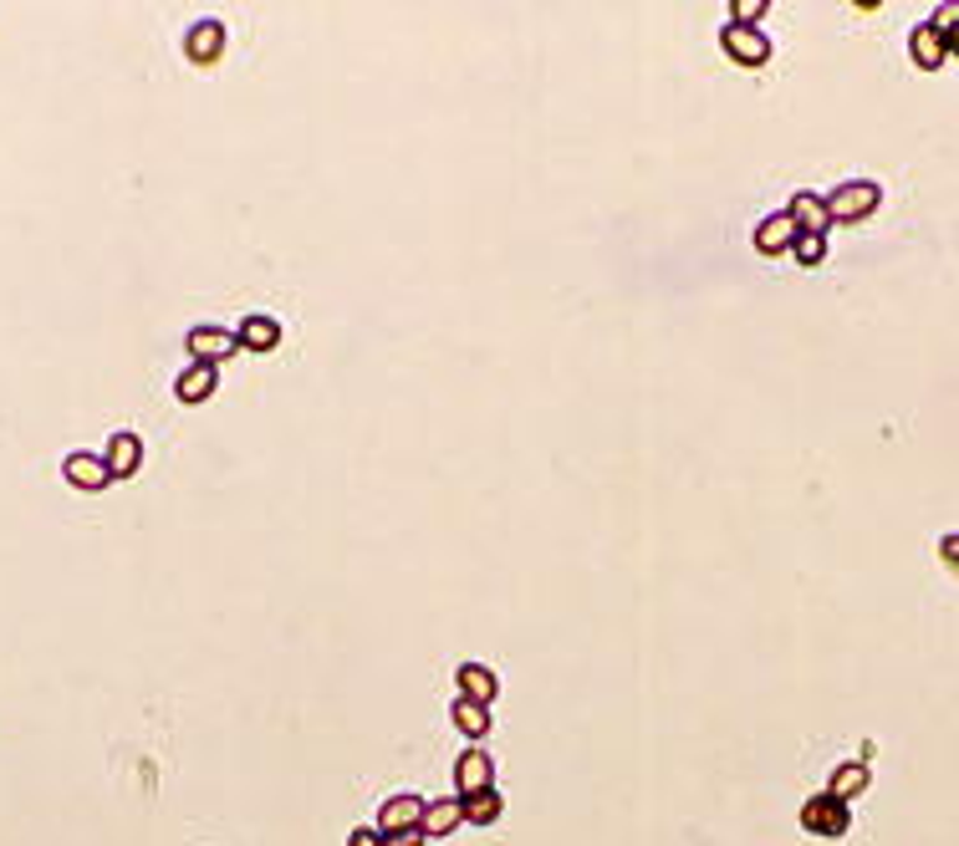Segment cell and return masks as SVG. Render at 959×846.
<instances>
[{
	"label": "cell",
	"instance_id": "cell-14",
	"mask_svg": "<svg viewBox=\"0 0 959 846\" xmlns=\"http://www.w3.org/2000/svg\"><path fill=\"white\" fill-rule=\"evenodd\" d=\"M235 337H240L245 352H276L281 347V321L266 317V311H251V317L235 327Z\"/></svg>",
	"mask_w": 959,
	"mask_h": 846
},
{
	"label": "cell",
	"instance_id": "cell-20",
	"mask_svg": "<svg viewBox=\"0 0 959 846\" xmlns=\"http://www.w3.org/2000/svg\"><path fill=\"white\" fill-rule=\"evenodd\" d=\"M791 255H797L801 265H822L826 261V235H797Z\"/></svg>",
	"mask_w": 959,
	"mask_h": 846
},
{
	"label": "cell",
	"instance_id": "cell-10",
	"mask_svg": "<svg viewBox=\"0 0 959 846\" xmlns=\"http://www.w3.org/2000/svg\"><path fill=\"white\" fill-rule=\"evenodd\" d=\"M107 475L113 479H128V475H138V464H144V438L138 434H128V429H118V434L107 438Z\"/></svg>",
	"mask_w": 959,
	"mask_h": 846
},
{
	"label": "cell",
	"instance_id": "cell-13",
	"mask_svg": "<svg viewBox=\"0 0 959 846\" xmlns=\"http://www.w3.org/2000/svg\"><path fill=\"white\" fill-rule=\"evenodd\" d=\"M787 210H791V220H797L801 235H826V225H832V214H826V199L812 194V189H797Z\"/></svg>",
	"mask_w": 959,
	"mask_h": 846
},
{
	"label": "cell",
	"instance_id": "cell-1",
	"mask_svg": "<svg viewBox=\"0 0 959 846\" xmlns=\"http://www.w3.org/2000/svg\"><path fill=\"white\" fill-rule=\"evenodd\" d=\"M801 832L837 842V836L853 832V811H847V801H837L832 791H822V795H812V801H801Z\"/></svg>",
	"mask_w": 959,
	"mask_h": 846
},
{
	"label": "cell",
	"instance_id": "cell-2",
	"mask_svg": "<svg viewBox=\"0 0 959 846\" xmlns=\"http://www.w3.org/2000/svg\"><path fill=\"white\" fill-rule=\"evenodd\" d=\"M826 199V214H832V225L837 220H867V214L883 204V189L873 184V179H847V184H837Z\"/></svg>",
	"mask_w": 959,
	"mask_h": 846
},
{
	"label": "cell",
	"instance_id": "cell-25",
	"mask_svg": "<svg viewBox=\"0 0 959 846\" xmlns=\"http://www.w3.org/2000/svg\"><path fill=\"white\" fill-rule=\"evenodd\" d=\"M939 556H945V567L959 571V530H949L945 541H939Z\"/></svg>",
	"mask_w": 959,
	"mask_h": 846
},
{
	"label": "cell",
	"instance_id": "cell-21",
	"mask_svg": "<svg viewBox=\"0 0 959 846\" xmlns=\"http://www.w3.org/2000/svg\"><path fill=\"white\" fill-rule=\"evenodd\" d=\"M929 27L939 31V36H945V41L955 36V31H959V0H945V6H939V11L929 15Z\"/></svg>",
	"mask_w": 959,
	"mask_h": 846
},
{
	"label": "cell",
	"instance_id": "cell-12",
	"mask_svg": "<svg viewBox=\"0 0 959 846\" xmlns=\"http://www.w3.org/2000/svg\"><path fill=\"white\" fill-rule=\"evenodd\" d=\"M454 684H460V699H475V704H491L495 694H500V678L475 658H465L460 668H454Z\"/></svg>",
	"mask_w": 959,
	"mask_h": 846
},
{
	"label": "cell",
	"instance_id": "cell-22",
	"mask_svg": "<svg viewBox=\"0 0 959 846\" xmlns=\"http://www.w3.org/2000/svg\"><path fill=\"white\" fill-rule=\"evenodd\" d=\"M760 15H766V0H735V27H760Z\"/></svg>",
	"mask_w": 959,
	"mask_h": 846
},
{
	"label": "cell",
	"instance_id": "cell-26",
	"mask_svg": "<svg viewBox=\"0 0 959 846\" xmlns=\"http://www.w3.org/2000/svg\"><path fill=\"white\" fill-rule=\"evenodd\" d=\"M949 56H959V31H955V36H949Z\"/></svg>",
	"mask_w": 959,
	"mask_h": 846
},
{
	"label": "cell",
	"instance_id": "cell-24",
	"mask_svg": "<svg viewBox=\"0 0 959 846\" xmlns=\"http://www.w3.org/2000/svg\"><path fill=\"white\" fill-rule=\"evenodd\" d=\"M347 846H383V832L378 826H358V832L347 836Z\"/></svg>",
	"mask_w": 959,
	"mask_h": 846
},
{
	"label": "cell",
	"instance_id": "cell-4",
	"mask_svg": "<svg viewBox=\"0 0 959 846\" xmlns=\"http://www.w3.org/2000/svg\"><path fill=\"white\" fill-rule=\"evenodd\" d=\"M719 46L730 52V62H740V66H766L771 62V36L760 27H725L719 31Z\"/></svg>",
	"mask_w": 959,
	"mask_h": 846
},
{
	"label": "cell",
	"instance_id": "cell-8",
	"mask_svg": "<svg viewBox=\"0 0 959 846\" xmlns=\"http://www.w3.org/2000/svg\"><path fill=\"white\" fill-rule=\"evenodd\" d=\"M424 795H413V791H403V795H388L383 806H378V832H409V826H424Z\"/></svg>",
	"mask_w": 959,
	"mask_h": 846
},
{
	"label": "cell",
	"instance_id": "cell-6",
	"mask_svg": "<svg viewBox=\"0 0 959 846\" xmlns=\"http://www.w3.org/2000/svg\"><path fill=\"white\" fill-rule=\"evenodd\" d=\"M495 785V760L479 744H470V750H460V760H454V795H475V791H491Z\"/></svg>",
	"mask_w": 959,
	"mask_h": 846
},
{
	"label": "cell",
	"instance_id": "cell-23",
	"mask_svg": "<svg viewBox=\"0 0 959 846\" xmlns=\"http://www.w3.org/2000/svg\"><path fill=\"white\" fill-rule=\"evenodd\" d=\"M429 836H424V826H409V832H388L383 836V846H424Z\"/></svg>",
	"mask_w": 959,
	"mask_h": 846
},
{
	"label": "cell",
	"instance_id": "cell-5",
	"mask_svg": "<svg viewBox=\"0 0 959 846\" xmlns=\"http://www.w3.org/2000/svg\"><path fill=\"white\" fill-rule=\"evenodd\" d=\"M62 479H67L72 489H82V495H97V489L113 485V475H107V459L93 450H72L67 459H62Z\"/></svg>",
	"mask_w": 959,
	"mask_h": 846
},
{
	"label": "cell",
	"instance_id": "cell-18",
	"mask_svg": "<svg viewBox=\"0 0 959 846\" xmlns=\"http://www.w3.org/2000/svg\"><path fill=\"white\" fill-rule=\"evenodd\" d=\"M460 806H465V821H470V826H495V821H500V811H506V795L491 785V791L460 795Z\"/></svg>",
	"mask_w": 959,
	"mask_h": 846
},
{
	"label": "cell",
	"instance_id": "cell-17",
	"mask_svg": "<svg viewBox=\"0 0 959 846\" xmlns=\"http://www.w3.org/2000/svg\"><path fill=\"white\" fill-rule=\"evenodd\" d=\"M450 719L465 740H485L491 734V704H475V699H454L450 704Z\"/></svg>",
	"mask_w": 959,
	"mask_h": 846
},
{
	"label": "cell",
	"instance_id": "cell-19",
	"mask_svg": "<svg viewBox=\"0 0 959 846\" xmlns=\"http://www.w3.org/2000/svg\"><path fill=\"white\" fill-rule=\"evenodd\" d=\"M867 785H873V775H867L863 760H847V765L832 770V781H826V791L837 795V801H853V795H863Z\"/></svg>",
	"mask_w": 959,
	"mask_h": 846
},
{
	"label": "cell",
	"instance_id": "cell-16",
	"mask_svg": "<svg viewBox=\"0 0 959 846\" xmlns=\"http://www.w3.org/2000/svg\"><path fill=\"white\" fill-rule=\"evenodd\" d=\"M465 826V806L460 795H444V801H429L424 806V836H450Z\"/></svg>",
	"mask_w": 959,
	"mask_h": 846
},
{
	"label": "cell",
	"instance_id": "cell-11",
	"mask_svg": "<svg viewBox=\"0 0 959 846\" xmlns=\"http://www.w3.org/2000/svg\"><path fill=\"white\" fill-rule=\"evenodd\" d=\"M214 388H220V368H214V362H189V368L173 378V398H179V403H204Z\"/></svg>",
	"mask_w": 959,
	"mask_h": 846
},
{
	"label": "cell",
	"instance_id": "cell-9",
	"mask_svg": "<svg viewBox=\"0 0 959 846\" xmlns=\"http://www.w3.org/2000/svg\"><path fill=\"white\" fill-rule=\"evenodd\" d=\"M797 220H791V210H776V214H766L756 225V251L760 255H787L791 245H797Z\"/></svg>",
	"mask_w": 959,
	"mask_h": 846
},
{
	"label": "cell",
	"instance_id": "cell-15",
	"mask_svg": "<svg viewBox=\"0 0 959 846\" xmlns=\"http://www.w3.org/2000/svg\"><path fill=\"white\" fill-rule=\"evenodd\" d=\"M908 56H914V66H924V72H934V66H945V56H949V41L939 36V31H934L929 21H919V27L908 31Z\"/></svg>",
	"mask_w": 959,
	"mask_h": 846
},
{
	"label": "cell",
	"instance_id": "cell-7",
	"mask_svg": "<svg viewBox=\"0 0 959 846\" xmlns=\"http://www.w3.org/2000/svg\"><path fill=\"white\" fill-rule=\"evenodd\" d=\"M225 41H230L225 21H214V15H204V21H194V27L185 31V56H189V62H200V66H210V62H220V52H225Z\"/></svg>",
	"mask_w": 959,
	"mask_h": 846
},
{
	"label": "cell",
	"instance_id": "cell-3",
	"mask_svg": "<svg viewBox=\"0 0 959 846\" xmlns=\"http://www.w3.org/2000/svg\"><path fill=\"white\" fill-rule=\"evenodd\" d=\"M185 347H189V362H220L230 358V352H240V337L230 327H220V321H200V327L185 331Z\"/></svg>",
	"mask_w": 959,
	"mask_h": 846
}]
</instances>
